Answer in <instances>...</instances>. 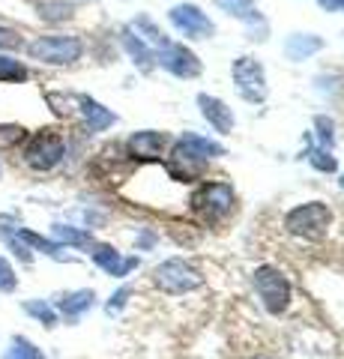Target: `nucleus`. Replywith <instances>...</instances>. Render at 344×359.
Listing matches in <instances>:
<instances>
[{
    "label": "nucleus",
    "mask_w": 344,
    "mask_h": 359,
    "mask_svg": "<svg viewBox=\"0 0 344 359\" xmlns=\"http://www.w3.org/2000/svg\"><path fill=\"white\" fill-rule=\"evenodd\" d=\"M93 299H96L93 290H72V294H63L57 299V309H60L63 318L75 320V318H81V314L93 306Z\"/></svg>",
    "instance_id": "nucleus-17"
},
{
    "label": "nucleus",
    "mask_w": 344,
    "mask_h": 359,
    "mask_svg": "<svg viewBox=\"0 0 344 359\" xmlns=\"http://www.w3.org/2000/svg\"><path fill=\"white\" fill-rule=\"evenodd\" d=\"M252 282H254V290H258V297L270 314H282L287 306H291V282H287L275 266H258L252 276Z\"/></svg>",
    "instance_id": "nucleus-4"
},
{
    "label": "nucleus",
    "mask_w": 344,
    "mask_h": 359,
    "mask_svg": "<svg viewBox=\"0 0 344 359\" xmlns=\"http://www.w3.org/2000/svg\"><path fill=\"white\" fill-rule=\"evenodd\" d=\"M153 282H156L159 290L165 294H188V290L201 287L204 285V276L198 273V269L183 261V257H171V261H165L156 266V273H153Z\"/></svg>",
    "instance_id": "nucleus-3"
},
{
    "label": "nucleus",
    "mask_w": 344,
    "mask_h": 359,
    "mask_svg": "<svg viewBox=\"0 0 344 359\" xmlns=\"http://www.w3.org/2000/svg\"><path fill=\"white\" fill-rule=\"evenodd\" d=\"M0 48H6V51H18V48H25V42H21V36H18L15 30L0 27Z\"/></svg>",
    "instance_id": "nucleus-28"
},
{
    "label": "nucleus",
    "mask_w": 344,
    "mask_h": 359,
    "mask_svg": "<svg viewBox=\"0 0 344 359\" xmlns=\"http://www.w3.org/2000/svg\"><path fill=\"white\" fill-rule=\"evenodd\" d=\"M216 4L225 9V13L234 15V18L246 21V25H252V27H258V30H261V39H266V21H263V15L258 13L254 0H216Z\"/></svg>",
    "instance_id": "nucleus-14"
},
{
    "label": "nucleus",
    "mask_w": 344,
    "mask_h": 359,
    "mask_svg": "<svg viewBox=\"0 0 344 359\" xmlns=\"http://www.w3.org/2000/svg\"><path fill=\"white\" fill-rule=\"evenodd\" d=\"M63 156H66V141L51 129L36 132L25 147V162L33 171H51V168L63 162Z\"/></svg>",
    "instance_id": "nucleus-5"
},
{
    "label": "nucleus",
    "mask_w": 344,
    "mask_h": 359,
    "mask_svg": "<svg viewBox=\"0 0 344 359\" xmlns=\"http://www.w3.org/2000/svg\"><path fill=\"white\" fill-rule=\"evenodd\" d=\"M168 15H171V25L177 30H183L188 39H209L216 33V25L195 4H177Z\"/></svg>",
    "instance_id": "nucleus-7"
},
{
    "label": "nucleus",
    "mask_w": 344,
    "mask_h": 359,
    "mask_svg": "<svg viewBox=\"0 0 344 359\" xmlns=\"http://www.w3.org/2000/svg\"><path fill=\"white\" fill-rule=\"evenodd\" d=\"M18 237L30 245V252L36 249V252H46V255H51V257H63V255H60V252H63V249H60V243L39 237V233H33V231H27V228H18Z\"/></svg>",
    "instance_id": "nucleus-22"
},
{
    "label": "nucleus",
    "mask_w": 344,
    "mask_h": 359,
    "mask_svg": "<svg viewBox=\"0 0 344 359\" xmlns=\"http://www.w3.org/2000/svg\"><path fill=\"white\" fill-rule=\"evenodd\" d=\"M4 359H46V353H42L30 339H25V335H15V339L9 341Z\"/></svg>",
    "instance_id": "nucleus-20"
},
{
    "label": "nucleus",
    "mask_w": 344,
    "mask_h": 359,
    "mask_svg": "<svg viewBox=\"0 0 344 359\" xmlns=\"http://www.w3.org/2000/svg\"><path fill=\"white\" fill-rule=\"evenodd\" d=\"M123 45H126V51H129V57L135 60L144 72H150L153 69V63H156V54L150 51V45L144 42L141 36L132 27H123Z\"/></svg>",
    "instance_id": "nucleus-16"
},
{
    "label": "nucleus",
    "mask_w": 344,
    "mask_h": 359,
    "mask_svg": "<svg viewBox=\"0 0 344 359\" xmlns=\"http://www.w3.org/2000/svg\"><path fill=\"white\" fill-rule=\"evenodd\" d=\"M135 27L138 30H144V33H147V36H144V39H147L150 45H153V48H165V45H168L171 39L168 36H165V33L156 27V25H153V21L147 18V15H141L138 21H135Z\"/></svg>",
    "instance_id": "nucleus-25"
},
{
    "label": "nucleus",
    "mask_w": 344,
    "mask_h": 359,
    "mask_svg": "<svg viewBox=\"0 0 344 359\" xmlns=\"http://www.w3.org/2000/svg\"><path fill=\"white\" fill-rule=\"evenodd\" d=\"M156 60H159L162 69H168L177 78H195V75H201V60H198L188 48L177 45V42H168L165 48H159V57Z\"/></svg>",
    "instance_id": "nucleus-9"
},
{
    "label": "nucleus",
    "mask_w": 344,
    "mask_h": 359,
    "mask_svg": "<svg viewBox=\"0 0 344 359\" xmlns=\"http://www.w3.org/2000/svg\"><path fill=\"white\" fill-rule=\"evenodd\" d=\"M78 105H81V114H84L87 129L90 132H102V129H108V126H114L117 123V117L111 114L105 105H99L96 99H90V96H78Z\"/></svg>",
    "instance_id": "nucleus-15"
},
{
    "label": "nucleus",
    "mask_w": 344,
    "mask_h": 359,
    "mask_svg": "<svg viewBox=\"0 0 344 359\" xmlns=\"http://www.w3.org/2000/svg\"><path fill=\"white\" fill-rule=\"evenodd\" d=\"M39 18L42 21H66V18H72V4H66V0H46V4H39Z\"/></svg>",
    "instance_id": "nucleus-23"
},
{
    "label": "nucleus",
    "mask_w": 344,
    "mask_h": 359,
    "mask_svg": "<svg viewBox=\"0 0 344 359\" xmlns=\"http://www.w3.org/2000/svg\"><path fill=\"white\" fill-rule=\"evenodd\" d=\"M18 287V276L13 264L6 261V257H0V294H13V290Z\"/></svg>",
    "instance_id": "nucleus-26"
},
{
    "label": "nucleus",
    "mask_w": 344,
    "mask_h": 359,
    "mask_svg": "<svg viewBox=\"0 0 344 359\" xmlns=\"http://www.w3.org/2000/svg\"><path fill=\"white\" fill-rule=\"evenodd\" d=\"M320 48H324V42H320L317 36H312V33H305V36H299V33H296V36L287 39V45H284V54H287V57H291V60H305L308 54H315V51H320Z\"/></svg>",
    "instance_id": "nucleus-18"
},
{
    "label": "nucleus",
    "mask_w": 344,
    "mask_h": 359,
    "mask_svg": "<svg viewBox=\"0 0 344 359\" xmlns=\"http://www.w3.org/2000/svg\"><path fill=\"white\" fill-rule=\"evenodd\" d=\"M195 207L204 212L207 222H219L234 207V189L228 183H207L201 192L195 195Z\"/></svg>",
    "instance_id": "nucleus-8"
},
{
    "label": "nucleus",
    "mask_w": 344,
    "mask_h": 359,
    "mask_svg": "<svg viewBox=\"0 0 344 359\" xmlns=\"http://www.w3.org/2000/svg\"><path fill=\"white\" fill-rule=\"evenodd\" d=\"M51 237L54 243H60V245H78V249H87L90 245L93 249V237L87 231H78V228H69V224H54L51 228Z\"/></svg>",
    "instance_id": "nucleus-19"
},
{
    "label": "nucleus",
    "mask_w": 344,
    "mask_h": 359,
    "mask_svg": "<svg viewBox=\"0 0 344 359\" xmlns=\"http://www.w3.org/2000/svg\"><path fill=\"white\" fill-rule=\"evenodd\" d=\"M27 54L33 60L51 63V66H69L81 60L84 42L78 36H39L27 45Z\"/></svg>",
    "instance_id": "nucleus-2"
},
{
    "label": "nucleus",
    "mask_w": 344,
    "mask_h": 359,
    "mask_svg": "<svg viewBox=\"0 0 344 359\" xmlns=\"http://www.w3.org/2000/svg\"><path fill=\"white\" fill-rule=\"evenodd\" d=\"M198 105H201V114L209 120V126H213L216 132H221V135H228V132H234V111H231L221 99H216V96H207V93H201L198 96Z\"/></svg>",
    "instance_id": "nucleus-12"
},
{
    "label": "nucleus",
    "mask_w": 344,
    "mask_h": 359,
    "mask_svg": "<svg viewBox=\"0 0 344 359\" xmlns=\"http://www.w3.org/2000/svg\"><path fill=\"white\" fill-rule=\"evenodd\" d=\"M254 359H270V356H254Z\"/></svg>",
    "instance_id": "nucleus-32"
},
{
    "label": "nucleus",
    "mask_w": 344,
    "mask_h": 359,
    "mask_svg": "<svg viewBox=\"0 0 344 359\" xmlns=\"http://www.w3.org/2000/svg\"><path fill=\"white\" fill-rule=\"evenodd\" d=\"M317 129H320V141L326 144V147H332V141H336V135H332V123L317 117Z\"/></svg>",
    "instance_id": "nucleus-30"
},
{
    "label": "nucleus",
    "mask_w": 344,
    "mask_h": 359,
    "mask_svg": "<svg viewBox=\"0 0 344 359\" xmlns=\"http://www.w3.org/2000/svg\"><path fill=\"white\" fill-rule=\"evenodd\" d=\"M93 264L102 266L108 276L123 278V276H129L141 261H138V257H120V252L111 249V245H93Z\"/></svg>",
    "instance_id": "nucleus-11"
},
{
    "label": "nucleus",
    "mask_w": 344,
    "mask_h": 359,
    "mask_svg": "<svg viewBox=\"0 0 344 359\" xmlns=\"http://www.w3.org/2000/svg\"><path fill=\"white\" fill-rule=\"evenodd\" d=\"M234 84H237V93L246 102H263L266 99V75L258 60L240 57L234 63Z\"/></svg>",
    "instance_id": "nucleus-6"
},
{
    "label": "nucleus",
    "mask_w": 344,
    "mask_h": 359,
    "mask_svg": "<svg viewBox=\"0 0 344 359\" xmlns=\"http://www.w3.org/2000/svg\"><path fill=\"white\" fill-rule=\"evenodd\" d=\"M129 294H132L129 287H120L117 294L108 299V306H105V309H108V314H114V311H120V309H123V306H126V299H129Z\"/></svg>",
    "instance_id": "nucleus-29"
},
{
    "label": "nucleus",
    "mask_w": 344,
    "mask_h": 359,
    "mask_svg": "<svg viewBox=\"0 0 344 359\" xmlns=\"http://www.w3.org/2000/svg\"><path fill=\"white\" fill-rule=\"evenodd\" d=\"M216 156H225V150L216 141L201 138V135H183L174 147V159L186 165H201L207 159H216Z\"/></svg>",
    "instance_id": "nucleus-10"
},
{
    "label": "nucleus",
    "mask_w": 344,
    "mask_h": 359,
    "mask_svg": "<svg viewBox=\"0 0 344 359\" xmlns=\"http://www.w3.org/2000/svg\"><path fill=\"white\" fill-rule=\"evenodd\" d=\"M0 174H4V171H0Z\"/></svg>",
    "instance_id": "nucleus-34"
},
{
    "label": "nucleus",
    "mask_w": 344,
    "mask_h": 359,
    "mask_svg": "<svg viewBox=\"0 0 344 359\" xmlns=\"http://www.w3.org/2000/svg\"><path fill=\"white\" fill-rule=\"evenodd\" d=\"M0 81L13 84V81H27V69L13 57H0Z\"/></svg>",
    "instance_id": "nucleus-24"
},
{
    "label": "nucleus",
    "mask_w": 344,
    "mask_h": 359,
    "mask_svg": "<svg viewBox=\"0 0 344 359\" xmlns=\"http://www.w3.org/2000/svg\"><path fill=\"white\" fill-rule=\"evenodd\" d=\"M25 311L30 314V318H36L46 330L57 327V311H54L46 299H27V302H25Z\"/></svg>",
    "instance_id": "nucleus-21"
},
{
    "label": "nucleus",
    "mask_w": 344,
    "mask_h": 359,
    "mask_svg": "<svg viewBox=\"0 0 344 359\" xmlns=\"http://www.w3.org/2000/svg\"><path fill=\"white\" fill-rule=\"evenodd\" d=\"M308 162H312L317 171H336V159H332L326 150H312L308 153Z\"/></svg>",
    "instance_id": "nucleus-27"
},
{
    "label": "nucleus",
    "mask_w": 344,
    "mask_h": 359,
    "mask_svg": "<svg viewBox=\"0 0 344 359\" xmlns=\"http://www.w3.org/2000/svg\"><path fill=\"white\" fill-rule=\"evenodd\" d=\"M320 6H324L326 13H344V0H320Z\"/></svg>",
    "instance_id": "nucleus-31"
},
{
    "label": "nucleus",
    "mask_w": 344,
    "mask_h": 359,
    "mask_svg": "<svg viewBox=\"0 0 344 359\" xmlns=\"http://www.w3.org/2000/svg\"><path fill=\"white\" fill-rule=\"evenodd\" d=\"M126 147H129V153L135 156V159H144V162L159 159L162 147H165V135H162V132H153V129H144V132L132 135Z\"/></svg>",
    "instance_id": "nucleus-13"
},
{
    "label": "nucleus",
    "mask_w": 344,
    "mask_h": 359,
    "mask_svg": "<svg viewBox=\"0 0 344 359\" xmlns=\"http://www.w3.org/2000/svg\"><path fill=\"white\" fill-rule=\"evenodd\" d=\"M341 186H344V177H341Z\"/></svg>",
    "instance_id": "nucleus-33"
},
{
    "label": "nucleus",
    "mask_w": 344,
    "mask_h": 359,
    "mask_svg": "<svg viewBox=\"0 0 344 359\" xmlns=\"http://www.w3.org/2000/svg\"><path fill=\"white\" fill-rule=\"evenodd\" d=\"M332 222V212L324 201H308V204H299L287 212V231L294 233V237H303V240H320L326 233Z\"/></svg>",
    "instance_id": "nucleus-1"
}]
</instances>
